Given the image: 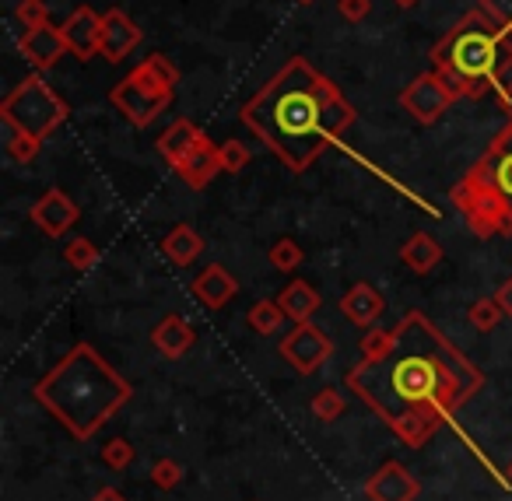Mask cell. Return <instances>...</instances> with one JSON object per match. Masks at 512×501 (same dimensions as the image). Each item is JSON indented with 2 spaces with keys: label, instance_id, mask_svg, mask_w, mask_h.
Listing matches in <instances>:
<instances>
[{
  "label": "cell",
  "instance_id": "603a6c76",
  "mask_svg": "<svg viewBox=\"0 0 512 501\" xmlns=\"http://www.w3.org/2000/svg\"><path fill=\"white\" fill-rule=\"evenodd\" d=\"M64 260L71 263L74 270H81V274H85V270H92L95 263L102 260V253H99V246H95L92 239L78 235V239H71V242L64 246Z\"/></svg>",
  "mask_w": 512,
  "mask_h": 501
},
{
  "label": "cell",
  "instance_id": "277c9868",
  "mask_svg": "<svg viewBox=\"0 0 512 501\" xmlns=\"http://www.w3.org/2000/svg\"><path fill=\"white\" fill-rule=\"evenodd\" d=\"M428 57L456 99H481L502 85L512 67V36L491 15L474 8L432 46Z\"/></svg>",
  "mask_w": 512,
  "mask_h": 501
},
{
  "label": "cell",
  "instance_id": "4dcf8cb0",
  "mask_svg": "<svg viewBox=\"0 0 512 501\" xmlns=\"http://www.w3.org/2000/svg\"><path fill=\"white\" fill-rule=\"evenodd\" d=\"M151 480H155V487H162V491H172V487H179V480H183V466H179L176 459H158V463L151 466Z\"/></svg>",
  "mask_w": 512,
  "mask_h": 501
},
{
  "label": "cell",
  "instance_id": "484cf974",
  "mask_svg": "<svg viewBox=\"0 0 512 501\" xmlns=\"http://www.w3.org/2000/svg\"><path fill=\"white\" fill-rule=\"evenodd\" d=\"M505 312H502V305L495 302V295L491 298H477L474 305L467 309V319H470V326L474 330H481V333H491L498 326V319H502Z\"/></svg>",
  "mask_w": 512,
  "mask_h": 501
},
{
  "label": "cell",
  "instance_id": "5bb4252c",
  "mask_svg": "<svg viewBox=\"0 0 512 501\" xmlns=\"http://www.w3.org/2000/svg\"><path fill=\"white\" fill-rule=\"evenodd\" d=\"M64 39H67V50L85 64V60L99 57L102 50V15L92 8H74L71 15L64 18Z\"/></svg>",
  "mask_w": 512,
  "mask_h": 501
},
{
  "label": "cell",
  "instance_id": "d6986e66",
  "mask_svg": "<svg viewBox=\"0 0 512 501\" xmlns=\"http://www.w3.org/2000/svg\"><path fill=\"white\" fill-rule=\"evenodd\" d=\"M278 305L285 309V316L292 319V323H309V319H313V312L323 305V298L309 281H292L278 295Z\"/></svg>",
  "mask_w": 512,
  "mask_h": 501
},
{
  "label": "cell",
  "instance_id": "f546056e",
  "mask_svg": "<svg viewBox=\"0 0 512 501\" xmlns=\"http://www.w3.org/2000/svg\"><path fill=\"white\" fill-rule=\"evenodd\" d=\"M39 151H43V141H39V137H29V134H18V130H11L8 155L15 158V162H32Z\"/></svg>",
  "mask_w": 512,
  "mask_h": 501
},
{
  "label": "cell",
  "instance_id": "1f68e13d",
  "mask_svg": "<svg viewBox=\"0 0 512 501\" xmlns=\"http://www.w3.org/2000/svg\"><path fill=\"white\" fill-rule=\"evenodd\" d=\"M221 165H225V172H242L249 165V148L242 141H225L221 144Z\"/></svg>",
  "mask_w": 512,
  "mask_h": 501
},
{
  "label": "cell",
  "instance_id": "d4e9b609",
  "mask_svg": "<svg viewBox=\"0 0 512 501\" xmlns=\"http://www.w3.org/2000/svg\"><path fill=\"white\" fill-rule=\"evenodd\" d=\"M267 256H271V267L281 270V274H292V270H299L302 260H306V253H302V246L295 239H278Z\"/></svg>",
  "mask_w": 512,
  "mask_h": 501
},
{
  "label": "cell",
  "instance_id": "9c48e42d",
  "mask_svg": "<svg viewBox=\"0 0 512 501\" xmlns=\"http://www.w3.org/2000/svg\"><path fill=\"white\" fill-rule=\"evenodd\" d=\"M456 102V95L449 92V85L439 78V74H421L411 85L400 92V106L421 123V127H435L442 116L449 113V106Z\"/></svg>",
  "mask_w": 512,
  "mask_h": 501
},
{
  "label": "cell",
  "instance_id": "8992f818",
  "mask_svg": "<svg viewBox=\"0 0 512 501\" xmlns=\"http://www.w3.org/2000/svg\"><path fill=\"white\" fill-rule=\"evenodd\" d=\"M179 85V67L165 53H151L148 60L134 67L120 85H113L109 102L116 113L134 127H151L165 109L172 106V95Z\"/></svg>",
  "mask_w": 512,
  "mask_h": 501
},
{
  "label": "cell",
  "instance_id": "836d02e7",
  "mask_svg": "<svg viewBox=\"0 0 512 501\" xmlns=\"http://www.w3.org/2000/svg\"><path fill=\"white\" fill-rule=\"evenodd\" d=\"M337 11H341L344 22L358 25L372 15V0H337Z\"/></svg>",
  "mask_w": 512,
  "mask_h": 501
},
{
  "label": "cell",
  "instance_id": "5b68a950",
  "mask_svg": "<svg viewBox=\"0 0 512 501\" xmlns=\"http://www.w3.org/2000/svg\"><path fill=\"white\" fill-rule=\"evenodd\" d=\"M477 239L512 235V120L449 193Z\"/></svg>",
  "mask_w": 512,
  "mask_h": 501
},
{
  "label": "cell",
  "instance_id": "cb8c5ba5",
  "mask_svg": "<svg viewBox=\"0 0 512 501\" xmlns=\"http://www.w3.org/2000/svg\"><path fill=\"white\" fill-rule=\"evenodd\" d=\"M393 340H397V333H393V330L369 326V330H365V337L358 340V354H362V361H379L393 347Z\"/></svg>",
  "mask_w": 512,
  "mask_h": 501
},
{
  "label": "cell",
  "instance_id": "3957f363",
  "mask_svg": "<svg viewBox=\"0 0 512 501\" xmlns=\"http://www.w3.org/2000/svg\"><path fill=\"white\" fill-rule=\"evenodd\" d=\"M32 396L74 438H92L134 396V389L88 340H81L32 386Z\"/></svg>",
  "mask_w": 512,
  "mask_h": 501
},
{
  "label": "cell",
  "instance_id": "52a82bcc",
  "mask_svg": "<svg viewBox=\"0 0 512 501\" xmlns=\"http://www.w3.org/2000/svg\"><path fill=\"white\" fill-rule=\"evenodd\" d=\"M158 155L176 169V176L183 179L190 190H204V186H211V179L218 176V172H225V165H221V148L190 120H176L158 137Z\"/></svg>",
  "mask_w": 512,
  "mask_h": 501
},
{
  "label": "cell",
  "instance_id": "83f0119b",
  "mask_svg": "<svg viewBox=\"0 0 512 501\" xmlns=\"http://www.w3.org/2000/svg\"><path fill=\"white\" fill-rule=\"evenodd\" d=\"M134 445L127 442V438H109L106 445H102V463L113 466V470H127L130 463H134Z\"/></svg>",
  "mask_w": 512,
  "mask_h": 501
},
{
  "label": "cell",
  "instance_id": "d6a6232c",
  "mask_svg": "<svg viewBox=\"0 0 512 501\" xmlns=\"http://www.w3.org/2000/svg\"><path fill=\"white\" fill-rule=\"evenodd\" d=\"M477 8L495 18L505 32H512V0H477Z\"/></svg>",
  "mask_w": 512,
  "mask_h": 501
},
{
  "label": "cell",
  "instance_id": "60d3db41",
  "mask_svg": "<svg viewBox=\"0 0 512 501\" xmlns=\"http://www.w3.org/2000/svg\"><path fill=\"white\" fill-rule=\"evenodd\" d=\"M509 36H512V32H509Z\"/></svg>",
  "mask_w": 512,
  "mask_h": 501
},
{
  "label": "cell",
  "instance_id": "7a4b0ae2",
  "mask_svg": "<svg viewBox=\"0 0 512 501\" xmlns=\"http://www.w3.org/2000/svg\"><path fill=\"white\" fill-rule=\"evenodd\" d=\"M239 120L281 158L288 172L299 176L348 134L355 106L306 57H292L253 99L242 102Z\"/></svg>",
  "mask_w": 512,
  "mask_h": 501
},
{
  "label": "cell",
  "instance_id": "e0dca14e",
  "mask_svg": "<svg viewBox=\"0 0 512 501\" xmlns=\"http://www.w3.org/2000/svg\"><path fill=\"white\" fill-rule=\"evenodd\" d=\"M341 312L351 319L355 326H362V330H369V326H376L379 319H383L386 312V298L379 295V288H372V284L358 281L351 284L348 291H344L341 298Z\"/></svg>",
  "mask_w": 512,
  "mask_h": 501
},
{
  "label": "cell",
  "instance_id": "ac0fdd59",
  "mask_svg": "<svg viewBox=\"0 0 512 501\" xmlns=\"http://www.w3.org/2000/svg\"><path fill=\"white\" fill-rule=\"evenodd\" d=\"M151 344H155L158 354H165V358L176 361V358H183L193 344H197V330H193L183 316L172 312V316H165L162 323L151 330Z\"/></svg>",
  "mask_w": 512,
  "mask_h": 501
},
{
  "label": "cell",
  "instance_id": "f35d334b",
  "mask_svg": "<svg viewBox=\"0 0 512 501\" xmlns=\"http://www.w3.org/2000/svg\"><path fill=\"white\" fill-rule=\"evenodd\" d=\"M505 480H509V484H512V459H509V463H505Z\"/></svg>",
  "mask_w": 512,
  "mask_h": 501
},
{
  "label": "cell",
  "instance_id": "9a60e30c",
  "mask_svg": "<svg viewBox=\"0 0 512 501\" xmlns=\"http://www.w3.org/2000/svg\"><path fill=\"white\" fill-rule=\"evenodd\" d=\"M421 494V484L411 477L404 463H383L365 480V498L369 501H414Z\"/></svg>",
  "mask_w": 512,
  "mask_h": 501
},
{
  "label": "cell",
  "instance_id": "74e56055",
  "mask_svg": "<svg viewBox=\"0 0 512 501\" xmlns=\"http://www.w3.org/2000/svg\"><path fill=\"white\" fill-rule=\"evenodd\" d=\"M393 4H397V8H404V11H411V8H418L421 0H393Z\"/></svg>",
  "mask_w": 512,
  "mask_h": 501
},
{
  "label": "cell",
  "instance_id": "8d00e7d4",
  "mask_svg": "<svg viewBox=\"0 0 512 501\" xmlns=\"http://www.w3.org/2000/svg\"><path fill=\"white\" fill-rule=\"evenodd\" d=\"M92 501H127V494L116 491V487H99V491L92 494Z\"/></svg>",
  "mask_w": 512,
  "mask_h": 501
},
{
  "label": "cell",
  "instance_id": "44dd1931",
  "mask_svg": "<svg viewBox=\"0 0 512 501\" xmlns=\"http://www.w3.org/2000/svg\"><path fill=\"white\" fill-rule=\"evenodd\" d=\"M162 253L169 256L176 267H190L200 253H204V239L197 235V228L190 225H176L169 235L162 239Z\"/></svg>",
  "mask_w": 512,
  "mask_h": 501
},
{
  "label": "cell",
  "instance_id": "7c38bea8",
  "mask_svg": "<svg viewBox=\"0 0 512 501\" xmlns=\"http://www.w3.org/2000/svg\"><path fill=\"white\" fill-rule=\"evenodd\" d=\"M18 53L29 60L36 71H50V67L60 64V57H67V39H64V29L57 25H36V29H25L18 36Z\"/></svg>",
  "mask_w": 512,
  "mask_h": 501
},
{
  "label": "cell",
  "instance_id": "4316f807",
  "mask_svg": "<svg viewBox=\"0 0 512 501\" xmlns=\"http://www.w3.org/2000/svg\"><path fill=\"white\" fill-rule=\"evenodd\" d=\"M344 396L337 393L334 386H327V389H320V393L313 396V403H309V410H313V417L316 421H323V424H330V421H337V417L344 414Z\"/></svg>",
  "mask_w": 512,
  "mask_h": 501
},
{
  "label": "cell",
  "instance_id": "4fadbf2b",
  "mask_svg": "<svg viewBox=\"0 0 512 501\" xmlns=\"http://www.w3.org/2000/svg\"><path fill=\"white\" fill-rule=\"evenodd\" d=\"M78 214H81L78 204H74L64 190H46L43 197L32 204L29 218H32V225H39V232L43 235L60 239V235H67L74 225H78Z\"/></svg>",
  "mask_w": 512,
  "mask_h": 501
},
{
  "label": "cell",
  "instance_id": "ab89813d",
  "mask_svg": "<svg viewBox=\"0 0 512 501\" xmlns=\"http://www.w3.org/2000/svg\"><path fill=\"white\" fill-rule=\"evenodd\" d=\"M299 4H313V0H299Z\"/></svg>",
  "mask_w": 512,
  "mask_h": 501
},
{
  "label": "cell",
  "instance_id": "ba28073f",
  "mask_svg": "<svg viewBox=\"0 0 512 501\" xmlns=\"http://www.w3.org/2000/svg\"><path fill=\"white\" fill-rule=\"evenodd\" d=\"M67 102L53 92V85L43 78V74H29L8 99L0 102V120L8 130H18V134H29V137H46L67 120Z\"/></svg>",
  "mask_w": 512,
  "mask_h": 501
},
{
  "label": "cell",
  "instance_id": "e575fe53",
  "mask_svg": "<svg viewBox=\"0 0 512 501\" xmlns=\"http://www.w3.org/2000/svg\"><path fill=\"white\" fill-rule=\"evenodd\" d=\"M495 302L502 305V312L512 319V277H509V281H502V284H498V291H495Z\"/></svg>",
  "mask_w": 512,
  "mask_h": 501
},
{
  "label": "cell",
  "instance_id": "ffe728a7",
  "mask_svg": "<svg viewBox=\"0 0 512 501\" xmlns=\"http://www.w3.org/2000/svg\"><path fill=\"white\" fill-rule=\"evenodd\" d=\"M400 260L414 270V274H428L442 263V246L428 232H414L411 239L400 246Z\"/></svg>",
  "mask_w": 512,
  "mask_h": 501
},
{
  "label": "cell",
  "instance_id": "d590c367",
  "mask_svg": "<svg viewBox=\"0 0 512 501\" xmlns=\"http://www.w3.org/2000/svg\"><path fill=\"white\" fill-rule=\"evenodd\" d=\"M495 92H498V102H502V109L509 113V120H512V78L502 81V85H498Z\"/></svg>",
  "mask_w": 512,
  "mask_h": 501
},
{
  "label": "cell",
  "instance_id": "30bf717a",
  "mask_svg": "<svg viewBox=\"0 0 512 501\" xmlns=\"http://www.w3.org/2000/svg\"><path fill=\"white\" fill-rule=\"evenodd\" d=\"M278 354L299 375H313L316 368H320L323 361H327L330 354H334V340H330L327 333L320 330V326H313V323H295V330L281 337Z\"/></svg>",
  "mask_w": 512,
  "mask_h": 501
},
{
  "label": "cell",
  "instance_id": "6da1fadb",
  "mask_svg": "<svg viewBox=\"0 0 512 501\" xmlns=\"http://www.w3.org/2000/svg\"><path fill=\"white\" fill-rule=\"evenodd\" d=\"M393 333L397 340L383 358L351 368L348 389L383 417L400 442L425 445L484 386V375L425 312H407Z\"/></svg>",
  "mask_w": 512,
  "mask_h": 501
},
{
  "label": "cell",
  "instance_id": "7402d4cb",
  "mask_svg": "<svg viewBox=\"0 0 512 501\" xmlns=\"http://www.w3.org/2000/svg\"><path fill=\"white\" fill-rule=\"evenodd\" d=\"M285 309H281L278 302H271V298H264V302H256L253 309L246 312V323L253 333H260V337H271V333L281 330V323H285Z\"/></svg>",
  "mask_w": 512,
  "mask_h": 501
},
{
  "label": "cell",
  "instance_id": "2e32d148",
  "mask_svg": "<svg viewBox=\"0 0 512 501\" xmlns=\"http://www.w3.org/2000/svg\"><path fill=\"white\" fill-rule=\"evenodd\" d=\"M190 291L200 305H207V309L218 312V309H225L235 295H239V281H235L221 263H207V267L197 274V281L190 284Z\"/></svg>",
  "mask_w": 512,
  "mask_h": 501
},
{
  "label": "cell",
  "instance_id": "8fae6325",
  "mask_svg": "<svg viewBox=\"0 0 512 501\" xmlns=\"http://www.w3.org/2000/svg\"><path fill=\"white\" fill-rule=\"evenodd\" d=\"M141 39H144L141 25H137L123 8H113V11H106V15H102V50H99V57H106L109 64H123V60H127L130 53L141 46Z\"/></svg>",
  "mask_w": 512,
  "mask_h": 501
},
{
  "label": "cell",
  "instance_id": "f1b7e54d",
  "mask_svg": "<svg viewBox=\"0 0 512 501\" xmlns=\"http://www.w3.org/2000/svg\"><path fill=\"white\" fill-rule=\"evenodd\" d=\"M15 18L22 22V29H36V25L50 22V8H46V0H18Z\"/></svg>",
  "mask_w": 512,
  "mask_h": 501
}]
</instances>
